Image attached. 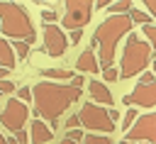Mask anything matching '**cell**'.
Instances as JSON below:
<instances>
[{
    "instance_id": "74e56055",
    "label": "cell",
    "mask_w": 156,
    "mask_h": 144,
    "mask_svg": "<svg viewBox=\"0 0 156 144\" xmlns=\"http://www.w3.org/2000/svg\"><path fill=\"white\" fill-rule=\"evenodd\" d=\"M122 144H139V142H129V139H124V142H122Z\"/></svg>"
},
{
    "instance_id": "7402d4cb",
    "label": "cell",
    "mask_w": 156,
    "mask_h": 144,
    "mask_svg": "<svg viewBox=\"0 0 156 144\" xmlns=\"http://www.w3.org/2000/svg\"><path fill=\"white\" fill-rule=\"evenodd\" d=\"M17 100L29 103V100H32V88H29V85H22V88L17 90Z\"/></svg>"
},
{
    "instance_id": "8d00e7d4",
    "label": "cell",
    "mask_w": 156,
    "mask_h": 144,
    "mask_svg": "<svg viewBox=\"0 0 156 144\" xmlns=\"http://www.w3.org/2000/svg\"><path fill=\"white\" fill-rule=\"evenodd\" d=\"M0 144H7V139H5V134L0 132Z\"/></svg>"
},
{
    "instance_id": "484cf974",
    "label": "cell",
    "mask_w": 156,
    "mask_h": 144,
    "mask_svg": "<svg viewBox=\"0 0 156 144\" xmlns=\"http://www.w3.org/2000/svg\"><path fill=\"white\" fill-rule=\"evenodd\" d=\"M2 93H7V95H10V93H15V83H12L10 78L0 81V95H2Z\"/></svg>"
},
{
    "instance_id": "44dd1931",
    "label": "cell",
    "mask_w": 156,
    "mask_h": 144,
    "mask_svg": "<svg viewBox=\"0 0 156 144\" xmlns=\"http://www.w3.org/2000/svg\"><path fill=\"white\" fill-rule=\"evenodd\" d=\"M29 46H32V44H27V41H12L15 56H20V59H27V56H29Z\"/></svg>"
},
{
    "instance_id": "2e32d148",
    "label": "cell",
    "mask_w": 156,
    "mask_h": 144,
    "mask_svg": "<svg viewBox=\"0 0 156 144\" xmlns=\"http://www.w3.org/2000/svg\"><path fill=\"white\" fill-rule=\"evenodd\" d=\"M129 20H132L134 24H154V22H151V15L144 12V10H139V7H132V10H129Z\"/></svg>"
},
{
    "instance_id": "d6986e66",
    "label": "cell",
    "mask_w": 156,
    "mask_h": 144,
    "mask_svg": "<svg viewBox=\"0 0 156 144\" xmlns=\"http://www.w3.org/2000/svg\"><path fill=\"white\" fill-rule=\"evenodd\" d=\"M134 122H136V110H134V107H127V110H124V115H122V129H124V132H129Z\"/></svg>"
},
{
    "instance_id": "9c48e42d",
    "label": "cell",
    "mask_w": 156,
    "mask_h": 144,
    "mask_svg": "<svg viewBox=\"0 0 156 144\" xmlns=\"http://www.w3.org/2000/svg\"><path fill=\"white\" fill-rule=\"evenodd\" d=\"M68 49V37L58 24H44V54L58 59Z\"/></svg>"
},
{
    "instance_id": "f1b7e54d",
    "label": "cell",
    "mask_w": 156,
    "mask_h": 144,
    "mask_svg": "<svg viewBox=\"0 0 156 144\" xmlns=\"http://www.w3.org/2000/svg\"><path fill=\"white\" fill-rule=\"evenodd\" d=\"M139 83H156L154 71H151V73H149V71H144V73H141V78H139Z\"/></svg>"
},
{
    "instance_id": "4dcf8cb0",
    "label": "cell",
    "mask_w": 156,
    "mask_h": 144,
    "mask_svg": "<svg viewBox=\"0 0 156 144\" xmlns=\"http://www.w3.org/2000/svg\"><path fill=\"white\" fill-rule=\"evenodd\" d=\"M144 5H146V12L151 17H156V0H144Z\"/></svg>"
},
{
    "instance_id": "f546056e",
    "label": "cell",
    "mask_w": 156,
    "mask_h": 144,
    "mask_svg": "<svg viewBox=\"0 0 156 144\" xmlns=\"http://www.w3.org/2000/svg\"><path fill=\"white\" fill-rule=\"evenodd\" d=\"M83 83H85V78H83V76H80V73H78V76H73V78H71V85H73V88H78V90H80V88H83Z\"/></svg>"
},
{
    "instance_id": "f35d334b",
    "label": "cell",
    "mask_w": 156,
    "mask_h": 144,
    "mask_svg": "<svg viewBox=\"0 0 156 144\" xmlns=\"http://www.w3.org/2000/svg\"><path fill=\"white\" fill-rule=\"evenodd\" d=\"M7 144H17V142H15V137H12V139H7Z\"/></svg>"
},
{
    "instance_id": "d590c367",
    "label": "cell",
    "mask_w": 156,
    "mask_h": 144,
    "mask_svg": "<svg viewBox=\"0 0 156 144\" xmlns=\"http://www.w3.org/2000/svg\"><path fill=\"white\" fill-rule=\"evenodd\" d=\"M56 144H83V142H71V139H61V142H56Z\"/></svg>"
},
{
    "instance_id": "7a4b0ae2",
    "label": "cell",
    "mask_w": 156,
    "mask_h": 144,
    "mask_svg": "<svg viewBox=\"0 0 156 144\" xmlns=\"http://www.w3.org/2000/svg\"><path fill=\"white\" fill-rule=\"evenodd\" d=\"M132 20L129 15H110L107 20H102L93 34V41H90V49L98 46V61H100V68H112L115 63V51H117V44L122 37L132 34Z\"/></svg>"
},
{
    "instance_id": "52a82bcc",
    "label": "cell",
    "mask_w": 156,
    "mask_h": 144,
    "mask_svg": "<svg viewBox=\"0 0 156 144\" xmlns=\"http://www.w3.org/2000/svg\"><path fill=\"white\" fill-rule=\"evenodd\" d=\"M27 120H29V107L22 100H17V98L10 95V100L5 103V107L0 112V124L5 129H10V132H20V129H24Z\"/></svg>"
},
{
    "instance_id": "ac0fdd59",
    "label": "cell",
    "mask_w": 156,
    "mask_h": 144,
    "mask_svg": "<svg viewBox=\"0 0 156 144\" xmlns=\"http://www.w3.org/2000/svg\"><path fill=\"white\" fill-rule=\"evenodd\" d=\"M134 5L129 2V0H119V2H112V5H107V10H110V15H129V10H132Z\"/></svg>"
},
{
    "instance_id": "277c9868",
    "label": "cell",
    "mask_w": 156,
    "mask_h": 144,
    "mask_svg": "<svg viewBox=\"0 0 156 144\" xmlns=\"http://www.w3.org/2000/svg\"><path fill=\"white\" fill-rule=\"evenodd\" d=\"M149 63H151V46L144 39H139V34H127V44L119 61V78L122 81L134 78L144 73Z\"/></svg>"
},
{
    "instance_id": "60d3db41",
    "label": "cell",
    "mask_w": 156,
    "mask_h": 144,
    "mask_svg": "<svg viewBox=\"0 0 156 144\" xmlns=\"http://www.w3.org/2000/svg\"><path fill=\"white\" fill-rule=\"evenodd\" d=\"M141 144H149V142H141Z\"/></svg>"
},
{
    "instance_id": "8fae6325",
    "label": "cell",
    "mask_w": 156,
    "mask_h": 144,
    "mask_svg": "<svg viewBox=\"0 0 156 144\" xmlns=\"http://www.w3.org/2000/svg\"><path fill=\"white\" fill-rule=\"evenodd\" d=\"M88 95L93 98V103L95 105H115V98H112V93H110V88L105 85V83H100V81H90L88 83Z\"/></svg>"
},
{
    "instance_id": "5b68a950",
    "label": "cell",
    "mask_w": 156,
    "mask_h": 144,
    "mask_svg": "<svg viewBox=\"0 0 156 144\" xmlns=\"http://www.w3.org/2000/svg\"><path fill=\"white\" fill-rule=\"evenodd\" d=\"M78 117H80V127H85L88 132H95V134L98 132H105V134L115 132V122L110 120V110L102 105H95L93 100L83 103Z\"/></svg>"
},
{
    "instance_id": "83f0119b",
    "label": "cell",
    "mask_w": 156,
    "mask_h": 144,
    "mask_svg": "<svg viewBox=\"0 0 156 144\" xmlns=\"http://www.w3.org/2000/svg\"><path fill=\"white\" fill-rule=\"evenodd\" d=\"M15 142L17 144H29V132H24V129L15 132Z\"/></svg>"
},
{
    "instance_id": "ffe728a7",
    "label": "cell",
    "mask_w": 156,
    "mask_h": 144,
    "mask_svg": "<svg viewBox=\"0 0 156 144\" xmlns=\"http://www.w3.org/2000/svg\"><path fill=\"white\" fill-rule=\"evenodd\" d=\"M141 34L146 37V44H149L151 49H156V24H144Z\"/></svg>"
},
{
    "instance_id": "e0dca14e",
    "label": "cell",
    "mask_w": 156,
    "mask_h": 144,
    "mask_svg": "<svg viewBox=\"0 0 156 144\" xmlns=\"http://www.w3.org/2000/svg\"><path fill=\"white\" fill-rule=\"evenodd\" d=\"M83 144H115L110 134H95V132H88L83 137Z\"/></svg>"
},
{
    "instance_id": "cb8c5ba5",
    "label": "cell",
    "mask_w": 156,
    "mask_h": 144,
    "mask_svg": "<svg viewBox=\"0 0 156 144\" xmlns=\"http://www.w3.org/2000/svg\"><path fill=\"white\" fill-rule=\"evenodd\" d=\"M102 76H105V81H107V83H115V81L119 78V71L112 66V68H105V71H102Z\"/></svg>"
},
{
    "instance_id": "ba28073f",
    "label": "cell",
    "mask_w": 156,
    "mask_h": 144,
    "mask_svg": "<svg viewBox=\"0 0 156 144\" xmlns=\"http://www.w3.org/2000/svg\"><path fill=\"white\" fill-rule=\"evenodd\" d=\"M129 142H149V144H156V112H146L141 117H136V122L132 124V129L127 132Z\"/></svg>"
},
{
    "instance_id": "9a60e30c",
    "label": "cell",
    "mask_w": 156,
    "mask_h": 144,
    "mask_svg": "<svg viewBox=\"0 0 156 144\" xmlns=\"http://www.w3.org/2000/svg\"><path fill=\"white\" fill-rule=\"evenodd\" d=\"M39 73H41L46 81H54V83H58V81H68V83H71V78H73V73L66 71V68H41Z\"/></svg>"
},
{
    "instance_id": "5bb4252c",
    "label": "cell",
    "mask_w": 156,
    "mask_h": 144,
    "mask_svg": "<svg viewBox=\"0 0 156 144\" xmlns=\"http://www.w3.org/2000/svg\"><path fill=\"white\" fill-rule=\"evenodd\" d=\"M15 63H17V56H15V49H12V44L7 41V39H2L0 37V66H5V68H15Z\"/></svg>"
},
{
    "instance_id": "d4e9b609",
    "label": "cell",
    "mask_w": 156,
    "mask_h": 144,
    "mask_svg": "<svg viewBox=\"0 0 156 144\" xmlns=\"http://www.w3.org/2000/svg\"><path fill=\"white\" fill-rule=\"evenodd\" d=\"M83 132L80 129H66V139H71V142H83Z\"/></svg>"
},
{
    "instance_id": "603a6c76",
    "label": "cell",
    "mask_w": 156,
    "mask_h": 144,
    "mask_svg": "<svg viewBox=\"0 0 156 144\" xmlns=\"http://www.w3.org/2000/svg\"><path fill=\"white\" fill-rule=\"evenodd\" d=\"M56 20H58V15H56L54 10H44V12H41V22H44V24H54Z\"/></svg>"
},
{
    "instance_id": "4fadbf2b",
    "label": "cell",
    "mask_w": 156,
    "mask_h": 144,
    "mask_svg": "<svg viewBox=\"0 0 156 144\" xmlns=\"http://www.w3.org/2000/svg\"><path fill=\"white\" fill-rule=\"evenodd\" d=\"M76 68H78L80 73H98V71H100V61H98L95 51H93V49H85V51L78 56Z\"/></svg>"
},
{
    "instance_id": "d6a6232c",
    "label": "cell",
    "mask_w": 156,
    "mask_h": 144,
    "mask_svg": "<svg viewBox=\"0 0 156 144\" xmlns=\"http://www.w3.org/2000/svg\"><path fill=\"white\" fill-rule=\"evenodd\" d=\"M110 120H112L115 124H117V120H119V112H117V110H112V107H110Z\"/></svg>"
},
{
    "instance_id": "836d02e7",
    "label": "cell",
    "mask_w": 156,
    "mask_h": 144,
    "mask_svg": "<svg viewBox=\"0 0 156 144\" xmlns=\"http://www.w3.org/2000/svg\"><path fill=\"white\" fill-rule=\"evenodd\" d=\"M7 73H10V68H5V66H0V81H5V78H7Z\"/></svg>"
},
{
    "instance_id": "1f68e13d",
    "label": "cell",
    "mask_w": 156,
    "mask_h": 144,
    "mask_svg": "<svg viewBox=\"0 0 156 144\" xmlns=\"http://www.w3.org/2000/svg\"><path fill=\"white\" fill-rule=\"evenodd\" d=\"M80 39H83V29H76V32H71V39H68V41H71V44H78Z\"/></svg>"
},
{
    "instance_id": "e575fe53",
    "label": "cell",
    "mask_w": 156,
    "mask_h": 144,
    "mask_svg": "<svg viewBox=\"0 0 156 144\" xmlns=\"http://www.w3.org/2000/svg\"><path fill=\"white\" fill-rule=\"evenodd\" d=\"M93 5H95L98 10H100V7H107V2H105V0H98V2H93Z\"/></svg>"
},
{
    "instance_id": "4316f807",
    "label": "cell",
    "mask_w": 156,
    "mask_h": 144,
    "mask_svg": "<svg viewBox=\"0 0 156 144\" xmlns=\"http://www.w3.org/2000/svg\"><path fill=\"white\" fill-rule=\"evenodd\" d=\"M80 127V117L78 115H68V120H66V129H78Z\"/></svg>"
},
{
    "instance_id": "30bf717a",
    "label": "cell",
    "mask_w": 156,
    "mask_h": 144,
    "mask_svg": "<svg viewBox=\"0 0 156 144\" xmlns=\"http://www.w3.org/2000/svg\"><path fill=\"white\" fill-rule=\"evenodd\" d=\"M124 105H139V107H156V83H136L132 93L122 98Z\"/></svg>"
},
{
    "instance_id": "8992f818",
    "label": "cell",
    "mask_w": 156,
    "mask_h": 144,
    "mask_svg": "<svg viewBox=\"0 0 156 144\" xmlns=\"http://www.w3.org/2000/svg\"><path fill=\"white\" fill-rule=\"evenodd\" d=\"M93 7L95 5L88 2V0H68L66 2V12L61 17V27L63 29H71V32L83 29L90 22V17H93Z\"/></svg>"
},
{
    "instance_id": "6da1fadb",
    "label": "cell",
    "mask_w": 156,
    "mask_h": 144,
    "mask_svg": "<svg viewBox=\"0 0 156 144\" xmlns=\"http://www.w3.org/2000/svg\"><path fill=\"white\" fill-rule=\"evenodd\" d=\"M83 93L73 88L71 83H54V81H39L32 88L34 100V115L37 120H49V127L56 129L61 115L80 98Z\"/></svg>"
},
{
    "instance_id": "3957f363",
    "label": "cell",
    "mask_w": 156,
    "mask_h": 144,
    "mask_svg": "<svg viewBox=\"0 0 156 144\" xmlns=\"http://www.w3.org/2000/svg\"><path fill=\"white\" fill-rule=\"evenodd\" d=\"M0 29L12 41H27V44L37 41V32L29 20V12L20 2H0Z\"/></svg>"
},
{
    "instance_id": "7c38bea8",
    "label": "cell",
    "mask_w": 156,
    "mask_h": 144,
    "mask_svg": "<svg viewBox=\"0 0 156 144\" xmlns=\"http://www.w3.org/2000/svg\"><path fill=\"white\" fill-rule=\"evenodd\" d=\"M54 139V129L44 122V120H34L29 124V142L32 144H46Z\"/></svg>"
},
{
    "instance_id": "ab89813d",
    "label": "cell",
    "mask_w": 156,
    "mask_h": 144,
    "mask_svg": "<svg viewBox=\"0 0 156 144\" xmlns=\"http://www.w3.org/2000/svg\"><path fill=\"white\" fill-rule=\"evenodd\" d=\"M154 76H156V61H154Z\"/></svg>"
}]
</instances>
